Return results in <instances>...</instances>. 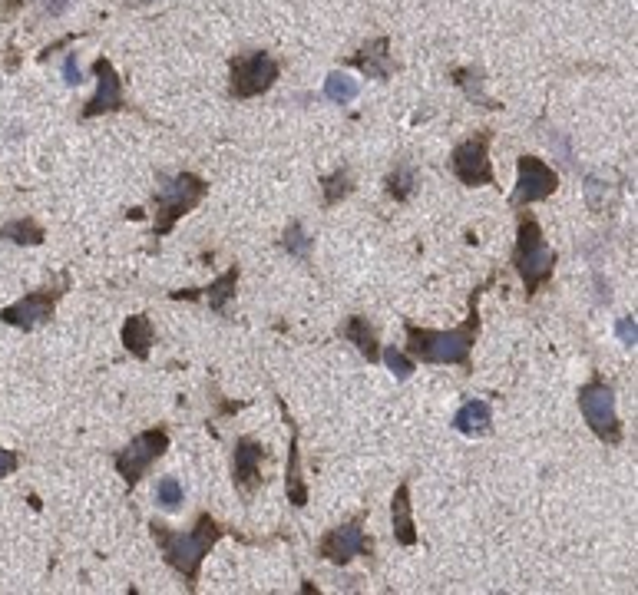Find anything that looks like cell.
Segmentation results:
<instances>
[{"mask_svg": "<svg viewBox=\"0 0 638 595\" xmlns=\"http://www.w3.org/2000/svg\"><path fill=\"white\" fill-rule=\"evenodd\" d=\"M493 281L496 275L486 278L480 288H473L470 311L457 328L430 331V328H417V324H404L407 354L420 364H453V367H463V371H473V344H477V334H480V298Z\"/></svg>", "mask_w": 638, "mask_h": 595, "instance_id": "6da1fadb", "label": "cell"}, {"mask_svg": "<svg viewBox=\"0 0 638 595\" xmlns=\"http://www.w3.org/2000/svg\"><path fill=\"white\" fill-rule=\"evenodd\" d=\"M229 533H235V529L222 526L212 513H199L196 529H189V533H179V529H169L166 523H159V519H149V536H153L156 549L162 553V559H166V566L172 572H179L189 592L199 589V572H202L205 556Z\"/></svg>", "mask_w": 638, "mask_h": 595, "instance_id": "7a4b0ae2", "label": "cell"}, {"mask_svg": "<svg viewBox=\"0 0 638 595\" xmlns=\"http://www.w3.org/2000/svg\"><path fill=\"white\" fill-rule=\"evenodd\" d=\"M556 248H549L543 229H539V219L533 212H519L516 225V245H513V265L519 278H523L526 298H536L556 272Z\"/></svg>", "mask_w": 638, "mask_h": 595, "instance_id": "3957f363", "label": "cell"}, {"mask_svg": "<svg viewBox=\"0 0 638 595\" xmlns=\"http://www.w3.org/2000/svg\"><path fill=\"white\" fill-rule=\"evenodd\" d=\"M209 196V182L196 172H179V176H159V189L153 192V238H166L176 229L182 215H189Z\"/></svg>", "mask_w": 638, "mask_h": 595, "instance_id": "277c9868", "label": "cell"}, {"mask_svg": "<svg viewBox=\"0 0 638 595\" xmlns=\"http://www.w3.org/2000/svg\"><path fill=\"white\" fill-rule=\"evenodd\" d=\"M579 410L589 430L609 447L622 443V420L615 414V387L602 374H592V381L579 387Z\"/></svg>", "mask_w": 638, "mask_h": 595, "instance_id": "5b68a950", "label": "cell"}, {"mask_svg": "<svg viewBox=\"0 0 638 595\" xmlns=\"http://www.w3.org/2000/svg\"><path fill=\"white\" fill-rule=\"evenodd\" d=\"M166 450H169V430L166 427L143 430V434H136L123 450H116L113 467L126 480L129 490H136L139 480H143V476L149 473V467H153Z\"/></svg>", "mask_w": 638, "mask_h": 595, "instance_id": "8992f818", "label": "cell"}, {"mask_svg": "<svg viewBox=\"0 0 638 595\" xmlns=\"http://www.w3.org/2000/svg\"><path fill=\"white\" fill-rule=\"evenodd\" d=\"M490 143H493V129H480L470 139L453 146L450 153V172L457 176L460 186H493V166H490Z\"/></svg>", "mask_w": 638, "mask_h": 595, "instance_id": "52a82bcc", "label": "cell"}, {"mask_svg": "<svg viewBox=\"0 0 638 595\" xmlns=\"http://www.w3.org/2000/svg\"><path fill=\"white\" fill-rule=\"evenodd\" d=\"M229 73H232L229 93L235 100H255V96L272 90L275 80L281 77V67L272 53L255 50V53H245V57H232Z\"/></svg>", "mask_w": 638, "mask_h": 595, "instance_id": "ba28073f", "label": "cell"}, {"mask_svg": "<svg viewBox=\"0 0 638 595\" xmlns=\"http://www.w3.org/2000/svg\"><path fill=\"white\" fill-rule=\"evenodd\" d=\"M70 291V272L60 275V285L53 288H40V291H30L14 305H7L0 311V321L7 324V328H17V331H37L40 324H47L53 318V311H57V301Z\"/></svg>", "mask_w": 638, "mask_h": 595, "instance_id": "9c48e42d", "label": "cell"}, {"mask_svg": "<svg viewBox=\"0 0 638 595\" xmlns=\"http://www.w3.org/2000/svg\"><path fill=\"white\" fill-rule=\"evenodd\" d=\"M364 519L367 513H358L354 519H348V523L328 529V533L318 539V559H328L334 566H348V562L358 556H374V543L364 533Z\"/></svg>", "mask_w": 638, "mask_h": 595, "instance_id": "30bf717a", "label": "cell"}, {"mask_svg": "<svg viewBox=\"0 0 638 595\" xmlns=\"http://www.w3.org/2000/svg\"><path fill=\"white\" fill-rule=\"evenodd\" d=\"M559 189V176L553 166H546L539 156H519L516 159V189L510 196L513 209H523V205L546 202Z\"/></svg>", "mask_w": 638, "mask_h": 595, "instance_id": "8fae6325", "label": "cell"}, {"mask_svg": "<svg viewBox=\"0 0 638 595\" xmlns=\"http://www.w3.org/2000/svg\"><path fill=\"white\" fill-rule=\"evenodd\" d=\"M268 460V450L252 437H239L232 450V483L235 490L242 493V500H252L258 493V486L265 483L262 476V463Z\"/></svg>", "mask_w": 638, "mask_h": 595, "instance_id": "7c38bea8", "label": "cell"}, {"mask_svg": "<svg viewBox=\"0 0 638 595\" xmlns=\"http://www.w3.org/2000/svg\"><path fill=\"white\" fill-rule=\"evenodd\" d=\"M93 77H96V96L83 106V119L103 116V113H120L126 110V96H123V80L116 67L106 57L93 63Z\"/></svg>", "mask_w": 638, "mask_h": 595, "instance_id": "4fadbf2b", "label": "cell"}, {"mask_svg": "<svg viewBox=\"0 0 638 595\" xmlns=\"http://www.w3.org/2000/svg\"><path fill=\"white\" fill-rule=\"evenodd\" d=\"M239 275L242 268L232 265L229 272L219 275L212 281L209 288H186V291H169L172 301H209V308L215 311L219 318H229V301L235 298V291H239Z\"/></svg>", "mask_w": 638, "mask_h": 595, "instance_id": "5bb4252c", "label": "cell"}, {"mask_svg": "<svg viewBox=\"0 0 638 595\" xmlns=\"http://www.w3.org/2000/svg\"><path fill=\"white\" fill-rule=\"evenodd\" d=\"M278 400V410L281 417H285V424L291 430V443H288V473H285V493H288V503L295 506V510H305L308 506V486H305V476H301V430L295 424V417L288 414V404L285 397H275Z\"/></svg>", "mask_w": 638, "mask_h": 595, "instance_id": "9a60e30c", "label": "cell"}, {"mask_svg": "<svg viewBox=\"0 0 638 595\" xmlns=\"http://www.w3.org/2000/svg\"><path fill=\"white\" fill-rule=\"evenodd\" d=\"M348 67L361 70L367 80H391L394 73V60H391V40L387 37H374L367 40L364 47L348 60Z\"/></svg>", "mask_w": 638, "mask_h": 595, "instance_id": "2e32d148", "label": "cell"}, {"mask_svg": "<svg viewBox=\"0 0 638 595\" xmlns=\"http://www.w3.org/2000/svg\"><path fill=\"white\" fill-rule=\"evenodd\" d=\"M391 526H394V543L404 549H414L420 543L417 523H414V503H410V480H404L394 490L391 500Z\"/></svg>", "mask_w": 638, "mask_h": 595, "instance_id": "e0dca14e", "label": "cell"}, {"mask_svg": "<svg viewBox=\"0 0 638 595\" xmlns=\"http://www.w3.org/2000/svg\"><path fill=\"white\" fill-rule=\"evenodd\" d=\"M453 430L463 437H486L493 430V407L486 400H467L453 414Z\"/></svg>", "mask_w": 638, "mask_h": 595, "instance_id": "ac0fdd59", "label": "cell"}, {"mask_svg": "<svg viewBox=\"0 0 638 595\" xmlns=\"http://www.w3.org/2000/svg\"><path fill=\"white\" fill-rule=\"evenodd\" d=\"M338 334H341L344 341H351L354 348H358V351L367 357V364H377V361H381V341H377L374 324L367 321L364 315H351V318L338 328Z\"/></svg>", "mask_w": 638, "mask_h": 595, "instance_id": "d6986e66", "label": "cell"}, {"mask_svg": "<svg viewBox=\"0 0 638 595\" xmlns=\"http://www.w3.org/2000/svg\"><path fill=\"white\" fill-rule=\"evenodd\" d=\"M156 344V328L153 321H149V315H133L126 318L123 324V348L136 357V361H146L149 351H153Z\"/></svg>", "mask_w": 638, "mask_h": 595, "instance_id": "ffe728a7", "label": "cell"}, {"mask_svg": "<svg viewBox=\"0 0 638 595\" xmlns=\"http://www.w3.org/2000/svg\"><path fill=\"white\" fill-rule=\"evenodd\" d=\"M450 77L463 93H467V100L480 103L483 110H500V103H493L490 96L483 93V70L480 67H453Z\"/></svg>", "mask_w": 638, "mask_h": 595, "instance_id": "44dd1931", "label": "cell"}, {"mask_svg": "<svg viewBox=\"0 0 638 595\" xmlns=\"http://www.w3.org/2000/svg\"><path fill=\"white\" fill-rule=\"evenodd\" d=\"M43 238H47V232H43V225L37 219H30V215H24V219H10V222L0 225V242L43 245Z\"/></svg>", "mask_w": 638, "mask_h": 595, "instance_id": "7402d4cb", "label": "cell"}, {"mask_svg": "<svg viewBox=\"0 0 638 595\" xmlns=\"http://www.w3.org/2000/svg\"><path fill=\"white\" fill-rule=\"evenodd\" d=\"M384 189L394 202H407L417 189V169L410 166V162H400V166H394L391 176L384 179Z\"/></svg>", "mask_w": 638, "mask_h": 595, "instance_id": "603a6c76", "label": "cell"}, {"mask_svg": "<svg viewBox=\"0 0 638 595\" xmlns=\"http://www.w3.org/2000/svg\"><path fill=\"white\" fill-rule=\"evenodd\" d=\"M321 189H324V209H334L341 199H348L354 192V172L348 166H341L338 172L321 179Z\"/></svg>", "mask_w": 638, "mask_h": 595, "instance_id": "cb8c5ba5", "label": "cell"}, {"mask_svg": "<svg viewBox=\"0 0 638 595\" xmlns=\"http://www.w3.org/2000/svg\"><path fill=\"white\" fill-rule=\"evenodd\" d=\"M311 245H315V238L305 232V225L298 219L288 222L285 235H281V248H285L291 258H298V262H311Z\"/></svg>", "mask_w": 638, "mask_h": 595, "instance_id": "d4e9b609", "label": "cell"}, {"mask_svg": "<svg viewBox=\"0 0 638 595\" xmlns=\"http://www.w3.org/2000/svg\"><path fill=\"white\" fill-rule=\"evenodd\" d=\"M358 93H361L358 80L344 77V73H331V77L324 80V96H328L331 103H341V106H348V103H354V100H358Z\"/></svg>", "mask_w": 638, "mask_h": 595, "instance_id": "484cf974", "label": "cell"}, {"mask_svg": "<svg viewBox=\"0 0 638 595\" xmlns=\"http://www.w3.org/2000/svg\"><path fill=\"white\" fill-rule=\"evenodd\" d=\"M156 503L166 513L182 510V503H186V490H182V483L176 480V476H162V480L156 483Z\"/></svg>", "mask_w": 638, "mask_h": 595, "instance_id": "4316f807", "label": "cell"}, {"mask_svg": "<svg viewBox=\"0 0 638 595\" xmlns=\"http://www.w3.org/2000/svg\"><path fill=\"white\" fill-rule=\"evenodd\" d=\"M381 361L391 367V374L397 377V381H410V374L417 371L414 367V357H407L404 351H397V348H387L384 354H381Z\"/></svg>", "mask_w": 638, "mask_h": 595, "instance_id": "83f0119b", "label": "cell"}, {"mask_svg": "<svg viewBox=\"0 0 638 595\" xmlns=\"http://www.w3.org/2000/svg\"><path fill=\"white\" fill-rule=\"evenodd\" d=\"M615 334H619V341L625 344V348H635L638 344V328H635V318H619V324H615Z\"/></svg>", "mask_w": 638, "mask_h": 595, "instance_id": "f1b7e54d", "label": "cell"}, {"mask_svg": "<svg viewBox=\"0 0 638 595\" xmlns=\"http://www.w3.org/2000/svg\"><path fill=\"white\" fill-rule=\"evenodd\" d=\"M549 146L556 149V153H559V159L566 162V166H572V162H576V159H572V146H569L566 133H559V129H553V133H549Z\"/></svg>", "mask_w": 638, "mask_h": 595, "instance_id": "f546056e", "label": "cell"}, {"mask_svg": "<svg viewBox=\"0 0 638 595\" xmlns=\"http://www.w3.org/2000/svg\"><path fill=\"white\" fill-rule=\"evenodd\" d=\"M63 83H67V86H80L83 83V70L77 67V53H70V57L63 60Z\"/></svg>", "mask_w": 638, "mask_h": 595, "instance_id": "4dcf8cb0", "label": "cell"}, {"mask_svg": "<svg viewBox=\"0 0 638 595\" xmlns=\"http://www.w3.org/2000/svg\"><path fill=\"white\" fill-rule=\"evenodd\" d=\"M20 470V457L14 450H7V447H0V480L10 473H17Z\"/></svg>", "mask_w": 638, "mask_h": 595, "instance_id": "1f68e13d", "label": "cell"}, {"mask_svg": "<svg viewBox=\"0 0 638 595\" xmlns=\"http://www.w3.org/2000/svg\"><path fill=\"white\" fill-rule=\"evenodd\" d=\"M70 4H73V0H47V4H43V10H47L50 17H63L70 10Z\"/></svg>", "mask_w": 638, "mask_h": 595, "instance_id": "d6a6232c", "label": "cell"}, {"mask_svg": "<svg viewBox=\"0 0 638 595\" xmlns=\"http://www.w3.org/2000/svg\"><path fill=\"white\" fill-rule=\"evenodd\" d=\"M133 4H153V0H133Z\"/></svg>", "mask_w": 638, "mask_h": 595, "instance_id": "836d02e7", "label": "cell"}]
</instances>
